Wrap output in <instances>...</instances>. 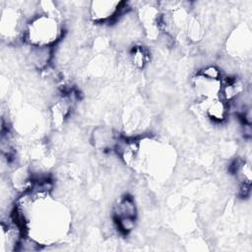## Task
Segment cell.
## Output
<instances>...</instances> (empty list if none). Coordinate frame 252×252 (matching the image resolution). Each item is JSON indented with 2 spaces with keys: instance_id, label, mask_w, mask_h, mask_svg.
<instances>
[{
  "instance_id": "cell-2",
  "label": "cell",
  "mask_w": 252,
  "mask_h": 252,
  "mask_svg": "<svg viewBox=\"0 0 252 252\" xmlns=\"http://www.w3.org/2000/svg\"><path fill=\"white\" fill-rule=\"evenodd\" d=\"M123 3L108 2V1H96L93 2L91 6L92 18L96 22H103L117 16Z\"/></svg>"
},
{
  "instance_id": "cell-6",
  "label": "cell",
  "mask_w": 252,
  "mask_h": 252,
  "mask_svg": "<svg viewBox=\"0 0 252 252\" xmlns=\"http://www.w3.org/2000/svg\"><path fill=\"white\" fill-rule=\"evenodd\" d=\"M131 55H132L133 63L139 68H142L146 64L147 60L149 59L148 51L143 46L134 47Z\"/></svg>"
},
{
  "instance_id": "cell-3",
  "label": "cell",
  "mask_w": 252,
  "mask_h": 252,
  "mask_svg": "<svg viewBox=\"0 0 252 252\" xmlns=\"http://www.w3.org/2000/svg\"><path fill=\"white\" fill-rule=\"evenodd\" d=\"M204 101L207 102L205 110L211 119L217 122H221L225 119L227 113V104L225 100L217 97Z\"/></svg>"
},
{
  "instance_id": "cell-4",
  "label": "cell",
  "mask_w": 252,
  "mask_h": 252,
  "mask_svg": "<svg viewBox=\"0 0 252 252\" xmlns=\"http://www.w3.org/2000/svg\"><path fill=\"white\" fill-rule=\"evenodd\" d=\"M29 57L36 68H43L51 58V48L50 46H32Z\"/></svg>"
},
{
  "instance_id": "cell-5",
  "label": "cell",
  "mask_w": 252,
  "mask_h": 252,
  "mask_svg": "<svg viewBox=\"0 0 252 252\" xmlns=\"http://www.w3.org/2000/svg\"><path fill=\"white\" fill-rule=\"evenodd\" d=\"M136 206L131 197H124L114 208V219L132 217L136 218Z\"/></svg>"
},
{
  "instance_id": "cell-7",
  "label": "cell",
  "mask_w": 252,
  "mask_h": 252,
  "mask_svg": "<svg viewBox=\"0 0 252 252\" xmlns=\"http://www.w3.org/2000/svg\"><path fill=\"white\" fill-rule=\"evenodd\" d=\"M201 75L209 78V79H213V80H220V70L215 67V66H207L206 68H204L201 72Z\"/></svg>"
},
{
  "instance_id": "cell-1",
  "label": "cell",
  "mask_w": 252,
  "mask_h": 252,
  "mask_svg": "<svg viewBox=\"0 0 252 252\" xmlns=\"http://www.w3.org/2000/svg\"><path fill=\"white\" fill-rule=\"evenodd\" d=\"M61 34V28L51 15H39L33 18L24 32V38L32 46H50Z\"/></svg>"
}]
</instances>
